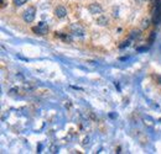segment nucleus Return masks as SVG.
I'll list each match as a JSON object with an SVG mask.
<instances>
[{"instance_id":"nucleus-7","label":"nucleus","mask_w":161,"mask_h":154,"mask_svg":"<svg viewBox=\"0 0 161 154\" xmlns=\"http://www.w3.org/2000/svg\"><path fill=\"white\" fill-rule=\"evenodd\" d=\"M97 23H98V25H101V26H105V25L108 23V19H107V16L101 15L99 18H97Z\"/></svg>"},{"instance_id":"nucleus-5","label":"nucleus","mask_w":161,"mask_h":154,"mask_svg":"<svg viewBox=\"0 0 161 154\" xmlns=\"http://www.w3.org/2000/svg\"><path fill=\"white\" fill-rule=\"evenodd\" d=\"M55 15H56L57 18L62 19V18H64V16L67 15V10H66L63 6H57V8L55 9Z\"/></svg>"},{"instance_id":"nucleus-6","label":"nucleus","mask_w":161,"mask_h":154,"mask_svg":"<svg viewBox=\"0 0 161 154\" xmlns=\"http://www.w3.org/2000/svg\"><path fill=\"white\" fill-rule=\"evenodd\" d=\"M72 33H73V35H80V36H82V35L84 33V31H83V28H82L80 26L73 25V26H72Z\"/></svg>"},{"instance_id":"nucleus-1","label":"nucleus","mask_w":161,"mask_h":154,"mask_svg":"<svg viewBox=\"0 0 161 154\" xmlns=\"http://www.w3.org/2000/svg\"><path fill=\"white\" fill-rule=\"evenodd\" d=\"M35 15H36V9H35V8H29L27 10L24 11L22 19H24L25 22L30 23V22H32V21L35 20Z\"/></svg>"},{"instance_id":"nucleus-3","label":"nucleus","mask_w":161,"mask_h":154,"mask_svg":"<svg viewBox=\"0 0 161 154\" xmlns=\"http://www.w3.org/2000/svg\"><path fill=\"white\" fill-rule=\"evenodd\" d=\"M154 23L155 25H159L161 22V3H158L156 4V9H155V11H154Z\"/></svg>"},{"instance_id":"nucleus-2","label":"nucleus","mask_w":161,"mask_h":154,"mask_svg":"<svg viewBox=\"0 0 161 154\" xmlns=\"http://www.w3.org/2000/svg\"><path fill=\"white\" fill-rule=\"evenodd\" d=\"M32 31L36 33V35H46L47 31H48V26L45 23V22H40L37 26H35L32 28Z\"/></svg>"},{"instance_id":"nucleus-4","label":"nucleus","mask_w":161,"mask_h":154,"mask_svg":"<svg viewBox=\"0 0 161 154\" xmlns=\"http://www.w3.org/2000/svg\"><path fill=\"white\" fill-rule=\"evenodd\" d=\"M88 10H89V13L93 14V15H96V14H102V11H103L102 6L99 4H97V3L91 4V5L88 6Z\"/></svg>"},{"instance_id":"nucleus-10","label":"nucleus","mask_w":161,"mask_h":154,"mask_svg":"<svg viewBox=\"0 0 161 154\" xmlns=\"http://www.w3.org/2000/svg\"><path fill=\"white\" fill-rule=\"evenodd\" d=\"M140 1H142V0H140Z\"/></svg>"},{"instance_id":"nucleus-9","label":"nucleus","mask_w":161,"mask_h":154,"mask_svg":"<svg viewBox=\"0 0 161 154\" xmlns=\"http://www.w3.org/2000/svg\"><path fill=\"white\" fill-rule=\"evenodd\" d=\"M147 26H149V20H146V21L144 20V22H142V27H147Z\"/></svg>"},{"instance_id":"nucleus-8","label":"nucleus","mask_w":161,"mask_h":154,"mask_svg":"<svg viewBox=\"0 0 161 154\" xmlns=\"http://www.w3.org/2000/svg\"><path fill=\"white\" fill-rule=\"evenodd\" d=\"M13 1H14V5H16V6H21V5L26 4V1H27V0H13Z\"/></svg>"}]
</instances>
